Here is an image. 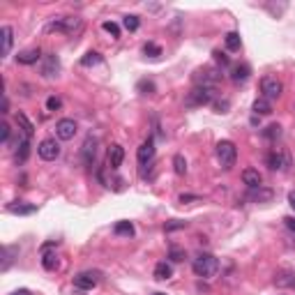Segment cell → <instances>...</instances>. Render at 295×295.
<instances>
[{"instance_id":"6da1fadb","label":"cell","mask_w":295,"mask_h":295,"mask_svg":"<svg viewBox=\"0 0 295 295\" xmlns=\"http://www.w3.org/2000/svg\"><path fill=\"white\" fill-rule=\"evenodd\" d=\"M83 30V18L78 16H55L46 26V32H65V35H78Z\"/></svg>"},{"instance_id":"7a4b0ae2","label":"cell","mask_w":295,"mask_h":295,"mask_svg":"<svg viewBox=\"0 0 295 295\" xmlns=\"http://www.w3.org/2000/svg\"><path fill=\"white\" fill-rule=\"evenodd\" d=\"M192 270H194V275L201 277V279H210V277H215V272L219 270V261H217L212 254H201V256L194 258Z\"/></svg>"},{"instance_id":"3957f363","label":"cell","mask_w":295,"mask_h":295,"mask_svg":"<svg viewBox=\"0 0 295 295\" xmlns=\"http://www.w3.org/2000/svg\"><path fill=\"white\" fill-rule=\"evenodd\" d=\"M215 152H217V159H219L221 168H226V171L233 168L235 159H238V150H235L233 141H219L215 148Z\"/></svg>"},{"instance_id":"277c9868","label":"cell","mask_w":295,"mask_h":295,"mask_svg":"<svg viewBox=\"0 0 295 295\" xmlns=\"http://www.w3.org/2000/svg\"><path fill=\"white\" fill-rule=\"evenodd\" d=\"M212 97H215V90L212 88H205V86H196L192 92L187 95V99H184V106H189V109H196V106H205L212 101Z\"/></svg>"},{"instance_id":"5b68a950","label":"cell","mask_w":295,"mask_h":295,"mask_svg":"<svg viewBox=\"0 0 295 295\" xmlns=\"http://www.w3.org/2000/svg\"><path fill=\"white\" fill-rule=\"evenodd\" d=\"M261 92L265 99H279L284 92V83L277 76H263L261 78Z\"/></svg>"},{"instance_id":"8992f818","label":"cell","mask_w":295,"mask_h":295,"mask_svg":"<svg viewBox=\"0 0 295 295\" xmlns=\"http://www.w3.org/2000/svg\"><path fill=\"white\" fill-rule=\"evenodd\" d=\"M101 275L97 270H86V272H78L76 277H74V286H76L78 290H92L97 284H99Z\"/></svg>"},{"instance_id":"52a82bcc","label":"cell","mask_w":295,"mask_h":295,"mask_svg":"<svg viewBox=\"0 0 295 295\" xmlns=\"http://www.w3.org/2000/svg\"><path fill=\"white\" fill-rule=\"evenodd\" d=\"M37 155L44 161H53L60 157V143L55 138H44V141L37 145Z\"/></svg>"},{"instance_id":"ba28073f","label":"cell","mask_w":295,"mask_h":295,"mask_svg":"<svg viewBox=\"0 0 295 295\" xmlns=\"http://www.w3.org/2000/svg\"><path fill=\"white\" fill-rule=\"evenodd\" d=\"M76 132H78V124L72 118H62L55 122V134H58L60 141H72L76 136Z\"/></svg>"},{"instance_id":"9c48e42d","label":"cell","mask_w":295,"mask_h":295,"mask_svg":"<svg viewBox=\"0 0 295 295\" xmlns=\"http://www.w3.org/2000/svg\"><path fill=\"white\" fill-rule=\"evenodd\" d=\"M221 74L219 69H212V67H203L196 72V76H194V81H196V86H205V88H212L215 83H219Z\"/></svg>"},{"instance_id":"30bf717a","label":"cell","mask_w":295,"mask_h":295,"mask_svg":"<svg viewBox=\"0 0 295 295\" xmlns=\"http://www.w3.org/2000/svg\"><path fill=\"white\" fill-rule=\"evenodd\" d=\"M267 166H270L272 171H286L290 166V157L288 152L279 150V148H275V150L267 155Z\"/></svg>"},{"instance_id":"8fae6325","label":"cell","mask_w":295,"mask_h":295,"mask_svg":"<svg viewBox=\"0 0 295 295\" xmlns=\"http://www.w3.org/2000/svg\"><path fill=\"white\" fill-rule=\"evenodd\" d=\"M136 157H138V164H141V166L152 164V159H155V138H152V136L145 138V141L141 143V148H138Z\"/></svg>"},{"instance_id":"7c38bea8","label":"cell","mask_w":295,"mask_h":295,"mask_svg":"<svg viewBox=\"0 0 295 295\" xmlns=\"http://www.w3.org/2000/svg\"><path fill=\"white\" fill-rule=\"evenodd\" d=\"M60 74V60L55 53L44 55V65H41V76L44 78H53Z\"/></svg>"},{"instance_id":"4fadbf2b","label":"cell","mask_w":295,"mask_h":295,"mask_svg":"<svg viewBox=\"0 0 295 295\" xmlns=\"http://www.w3.org/2000/svg\"><path fill=\"white\" fill-rule=\"evenodd\" d=\"M275 286H279V288H295V272L279 270L275 275Z\"/></svg>"},{"instance_id":"5bb4252c","label":"cell","mask_w":295,"mask_h":295,"mask_svg":"<svg viewBox=\"0 0 295 295\" xmlns=\"http://www.w3.org/2000/svg\"><path fill=\"white\" fill-rule=\"evenodd\" d=\"M81 155H83V161H86L88 166H90L92 161H95V155H97V138H95V136H88L86 141H83Z\"/></svg>"},{"instance_id":"9a60e30c","label":"cell","mask_w":295,"mask_h":295,"mask_svg":"<svg viewBox=\"0 0 295 295\" xmlns=\"http://www.w3.org/2000/svg\"><path fill=\"white\" fill-rule=\"evenodd\" d=\"M28 152H30V136H21L18 138V145L14 150V161L16 164H23L28 159Z\"/></svg>"},{"instance_id":"2e32d148","label":"cell","mask_w":295,"mask_h":295,"mask_svg":"<svg viewBox=\"0 0 295 295\" xmlns=\"http://www.w3.org/2000/svg\"><path fill=\"white\" fill-rule=\"evenodd\" d=\"M242 182L247 184L249 189H256V187H263V178H261V173H258L256 168H244L242 171Z\"/></svg>"},{"instance_id":"e0dca14e","label":"cell","mask_w":295,"mask_h":295,"mask_svg":"<svg viewBox=\"0 0 295 295\" xmlns=\"http://www.w3.org/2000/svg\"><path fill=\"white\" fill-rule=\"evenodd\" d=\"M41 265L44 270H55L58 265V256L53 251V244H44V251H41Z\"/></svg>"},{"instance_id":"ac0fdd59","label":"cell","mask_w":295,"mask_h":295,"mask_svg":"<svg viewBox=\"0 0 295 295\" xmlns=\"http://www.w3.org/2000/svg\"><path fill=\"white\" fill-rule=\"evenodd\" d=\"M106 157H109V166L115 171L120 164H122V159H124V150H122V145L113 143V145L109 148V155H106Z\"/></svg>"},{"instance_id":"d6986e66","label":"cell","mask_w":295,"mask_h":295,"mask_svg":"<svg viewBox=\"0 0 295 295\" xmlns=\"http://www.w3.org/2000/svg\"><path fill=\"white\" fill-rule=\"evenodd\" d=\"M39 58H41L39 49H28V51H21V53L16 55V62L18 65H35Z\"/></svg>"},{"instance_id":"ffe728a7","label":"cell","mask_w":295,"mask_h":295,"mask_svg":"<svg viewBox=\"0 0 295 295\" xmlns=\"http://www.w3.org/2000/svg\"><path fill=\"white\" fill-rule=\"evenodd\" d=\"M0 35H3V58H7L9 51H12V44H14V30L9 26H3Z\"/></svg>"},{"instance_id":"44dd1931","label":"cell","mask_w":295,"mask_h":295,"mask_svg":"<svg viewBox=\"0 0 295 295\" xmlns=\"http://www.w3.org/2000/svg\"><path fill=\"white\" fill-rule=\"evenodd\" d=\"M171 277H173V267H171V263H166V261L157 263L155 265V279L166 281V279H171Z\"/></svg>"},{"instance_id":"7402d4cb","label":"cell","mask_w":295,"mask_h":295,"mask_svg":"<svg viewBox=\"0 0 295 295\" xmlns=\"http://www.w3.org/2000/svg\"><path fill=\"white\" fill-rule=\"evenodd\" d=\"M37 207L35 205H26L23 201H14L7 205V212H12V215H32Z\"/></svg>"},{"instance_id":"603a6c76","label":"cell","mask_w":295,"mask_h":295,"mask_svg":"<svg viewBox=\"0 0 295 295\" xmlns=\"http://www.w3.org/2000/svg\"><path fill=\"white\" fill-rule=\"evenodd\" d=\"M249 198L256 203H267V201H272V189H263V187L249 189Z\"/></svg>"},{"instance_id":"cb8c5ba5","label":"cell","mask_w":295,"mask_h":295,"mask_svg":"<svg viewBox=\"0 0 295 295\" xmlns=\"http://www.w3.org/2000/svg\"><path fill=\"white\" fill-rule=\"evenodd\" d=\"M254 113L256 115H270L272 113V101L270 99H265V97H258L256 101H254Z\"/></svg>"},{"instance_id":"d4e9b609","label":"cell","mask_w":295,"mask_h":295,"mask_svg":"<svg viewBox=\"0 0 295 295\" xmlns=\"http://www.w3.org/2000/svg\"><path fill=\"white\" fill-rule=\"evenodd\" d=\"M16 124L21 127L23 136H32V132H35V127H32V122L26 118V113H16Z\"/></svg>"},{"instance_id":"484cf974","label":"cell","mask_w":295,"mask_h":295,"mask_svg":"<svg viewBox=\"0 0 295 295\" xmlns=\"http://www.w3.org/2000/svg\"><path fill=\"white\" fill-rule=\"evenodd\" d=\"M16 251H18V247H5L3 249V265H0V270H3V272L9 270V265H12L14 254H16Z\"/></svg>"},{"instance_id":"4316f807","label":"cell","mask_w":295,"mask_h":295,"mask_svg":"<svg viewBox=\"0 0 295 295\" xmlns=\"http://www.w3.org/2000/svg\"><path fill=\"white\" fill-rule=\"evenodd\" d=\"M249 74H251V69H249V65H235L233 67V81L240 83V81H247Z\"/></svg>"},{"instance_id":"83f0119b","label":"cell","mask_w":295,"mask_h":295,"mask_svg":"<svg viewBox=\"0 0 295 295\" xmlns=\"http://www.w3.org/2000/svg\"><path fill=\"white\" fill-rule=\"evenodd\" d=\"M99 62H101V53H99V51H88V53L81 58L83 67H92V65H99Z\"/></svg>"},{"instance_id":"f1b7e54d","label":"cell","mask_w":295,"mask_h":295,"mask_svg":"<svg viewBox=\"0 0 295 295\" xmlns=\"http://www.w3.org/2000/svg\"><path fill=\"white\" fill-rule=\"evenodd\" d=\"M240 46H242V41H240L238 32H228V35H226V49H228V51H240Z\"/></svg>"},{"instance_id":"f546056e","label":"cell","mask_w":295,"mask_h":295,"mask_svg":"<svg viewBox=\"0 0 295 295\" xmlns=\"http://www.w3.org/2000/svg\"><path fill=\"white\" fill-rule=\"evenodd\" d=\"M115 235H134V226L132 221H118V224L113 226Z\"/></svg>"},{"instance_id":"4dcf8cb0","label":"cell","mask_w":295,"mask_h":295,"mask_svg":"<svg viewBox=\"0 0 295 295\" xmlns=\"http://www.w3.org/2000/svg\"><path fill=\"white\" fill-rule=\"evenodd\" d=\"M263 136H265L267 141H277V138L281 136V127L279 124H270V127L263 129Z\"/></svg>"},{"instance_id":"1f68e13d","label":"cell","mask_w":295,"mask_h":295,"mask_svg":"<svg viewBox=\"0 0 295 295\" xmlns=\"http://www.w3.org/2000/svg\"><path fill=\"white\" fill-rule=\"evenodd\" d=\"M173 168H175V173H178V175H184V173H187V159H184L182 155H175L173 157Z\"/></svg>"},{"instance_id":"d6a6232c","label":"cell","mask_w":295,"mask_h":295,"mask_svg":"<svg viewBox=\"0 0 295 295\" xmlns=\"http://www.w3.org/2000/svg\"><path fill=\"white\" fill-rule=\"evenodd\" d=\"M122 26L127 28L129 32H136V30H138V16H134V14H127V16L122 18Z\"/></svg>"},{"instance_id":"836d02e7","label":"cell","mask_w":295,"mask_h":295,"mask_svg":"<svg viewBox=\"0 0 295 295\" xmlns=\"http://www.w3.org/2000/svg\"><path fill=\"white\" fill-rule=\"evenodd\" d=\"M101 28H104V30L109 32V35H113L115 39L120 37V28H118V23H113V21H104V23H101Z\"/></svg>"},{"instance_id":"e575fe53","label":"cell","mask_w":295,"mask_h":295,"mask_svg":"<svg viewBox=\"0 0 295 295\" xmlns=\"http://www.w3.org/2000/svg\"><path fill=\"white\" fill-rule=\"evenodd\" d=\"M143 53L150 55V58H157V55H161V49L157 44H152V41H148V44L143 46Z\"/></svg>"},{"instance_id":"d590c367","label":"cell","mask_w":295,"mask_h":295,"mask_svg":"<svg viewBox=\"0 0 295 295\" xmlns=\"http://www.w3.org/2000/svg\"><path fill=\"white\" fill-rule=\"evenodd\" d=\"M60 106H62V101H60V97L51 95L49 99H46V111H58Z\"/></svg>"},{"instance_id":"8d00e7d4","label":"cell","mask_w":295,"mask_h":295,"mask_svg":"<svg viewBox=\"0 0 295 295\" xmlns=\"http://www.w3.org/2000/svg\"><path fill=\"white\" fill-rule=\"evenodd\" d=\"M138 90H141L143 95H152V92H155V83H152V81H141V83H138Z\"/></svg>"},{"instance_id":"74e56055","label":"cell","mask_w":295,"mask_h":295,"mask_svg":"<svg viewBox=\"0 0 295 295\" xmlns=\"http://www.w3.org/2000/svg\"><path fill=\"white\" fill-rule=\"evenodd\" d=\"M168 258H171V261H173V263H180V261H184V251H182V249H171V251H168Z\"/></svg>"},{"instance_id":"f35d334b","label":"cell","mask_w":295,"mask_h":295,"mask_svg":"<svg viewBox=\"0 0 295 295\" xmlns=\"http://www.w3.org/2000/svg\"><path fill=\"white\" fill-rule=\"evenodd\" d=\"M184 226H187V221L173 219V221H168V224H166V230H178V228H184Z\"/></svg>"},{"instance_id":"ab89813d","label":"cell","mask_w":295,"mask_h":295,"mask_svg":"<svg viewBox=\"0 0 295 295\" xmlns=\"http://www.w3.org/2000/svg\"><path fill=\"white\" fill-rule=\"evenodd\" d=\"M0 141H3V143L9 141V124H7V122L0 124Z\"/></svg>"},{"instance_id":"60d3db41","label":"cell","mask_w":295,"mask_h":295,"mask_svg":"<svg viewBox=\"0 0 295 295\" xmlns=\"http://www.w3.org/2000/svg\"><path fill=\"white\" fill-rule=\"evenodd\" d=\"M212 55H215V60H217V62H221V65H228V55H226V53H221V51H215V53H212Z\"/></svg>"},{"instance_id":"b9f144b4","label":"cell","mask_w":295,"mask_h":295,"mask_svg":"<svg viewBox=\"0 0 295 295\" xmlns=\"http://www.w3.org/2000/svg\"><path fill=\"white\" fill-rule=\"evenodd\" d=\"M284 224H286V228H288V230H293V233H295V217H286V219H284Z\"/></svg>"},{"instance_id":"7bdbcfd3","label":"cell","mask_w":295,"mask_h":295,"mask_svg":"<svg viewBox=\"0 0 295 295\" xmlns=\"http://www.w3.org/2000/svg\"><path fill=\"white\" fill-rule=\"evenodd\" d=\"M226 111H228V99H224V101L217 104V113H226Z\"/></svg>"},{"instance_id":"ee69618b","label":"cell","mask_w":295,"mask_h":295,"mask_svg":"<svg viewBox=\"0 0 295 295\" xmlns=\"http://www.w3.org/2000/svg\"><path fill=\"white\" fill-rule=\"evenodd\" d=\"M187 201H198V196H189V194L184 196L182 194V196H180V203H187Z\"/></svg>"},{"instance_id":"f6af8a7d","label":"cell","mask_w":295,"mask_h":295,"mask_svg":"<svg viewBox=\"0 0 295 295\" xmlns=\"http://www.w3.org/2000/svg\"><path fill=\"white\" fill-rule=\"evenodd\" d=\"M288 203H290V207L295 210V192H290V194H288Z\"/></svg>"},{"instance_id":"bcb514c9","label":"cell","mask_w":295,"mask_h":295,"mask_svg":"<svg viewBox=\"0 0 295 295\" xmlns=\"http://www.w3.org/2000/svg\"><path fill=\"white\" fill-rule=\"evenodd\" d=\"M7 111H9V101H7V97H5L3 99V113H7Z\"/></svg>"},{"instance_id":"7dc6e473","label":"cell","mask_w":295,"mask_h":295,"mask_svg":"<svg viewBox=\"0 0 295 295\" xmlns=\"http://www.w3.org/2000/svg\"><path fill=\"white\" fill-rule=\"evenodd\" d=\"M12 295H30V290H26V288H21V290H14Z\"/></svg>"},{"instance_id":"c3c4849f","label":"cell","mask_w":295,"mask_h":295,"mask_svg":"<svg viewBox=\"0 0 295 295\" xmlns=\"http://www.w3.org/2000/svg\"><path fill=\"white\" fill-rule=\"evenodd\" d=\"M152 295H164V293H152Z\"/></svg>"}]
</instances>
